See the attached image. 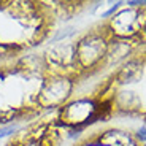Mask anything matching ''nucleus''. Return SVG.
<instances>
[{"mask_svg": "<svg viewBox=\"0 0 146 146\" xmlns=\"http://www.w3.org/2000/svg\"><path fill=\"white\" fill-rule=\"evenodd\" d=\"M18 130H19V124L0 125V138H5V137H10V135H15Z\"/></svg>", "mask_w": 146, "mask_h": 146, "instance_id": "3", "label": "nucleus"}, {"mask_svg": "<svg viewBox=\"0 0 146 146\" xmlns=\"http://www.w3.org/2000/svg\"><path fill=\"white\" fill-rule=\"evenodd\" d=\"M83 2H0V64L24 57L51 36L57 21L72 19Z\"/></svg>", "mask_w": 146, "mask_h": 146, "instance_id": "2", "label": "nucleus"}, {"mask_svg": "<svg viewBox=\"0 0 146 146\" xmlns=\"http://www.w3.org/2000/svg\"><path fill=\"white\" fill-rule=\"evenodd\" d=\"M84 76L73 41L0 64V125L32 121L59 110Z\"/></svg>", "mask_w": 146, "mask_h": 146, "instance_id": "1", "label": "nucleus"}, {"mask_svg": "<svg viewBox=\"0 0 146 146\" xmlns=\"http://www.w3.org/2000/svg\"><path fill=\"white\" fill-rule=\"evenodd\" d=\"M121 5H122V2H117V3L114 5V7H111V8H110V10L106 11V13H103V15H102V18H110V16H114V13H116V11L119 10V7H121Z\"/></svg>", "mask_w": 146, "mask_h": 146, "instance_id": "5", "label": "nucleus"}, {"mask_svg": "<svg viewBox=\"0 0 146 146\" xmlns=\"http://www.w3.org/2000/svg\"><path fill=\"white\" fill-rule=\"evenodd\" d=\"M145 125H146V116H145Z\"/></svg>", "mask_w": 146, "mask_h": 146, "instance_id": "6", "label": "nucleus"}, {"mask_svg": "<svg viewBox=\"0 0 146 146\" xmlns=\"http://www.w3.org/2000/svg\"><path fill=\"white\" fill-rule=\"evenodd\" d=\"M135 140L140 143H146V125H141V127L138 129V130L135 132Z\"/></svg>", "mask_w": 146, "mask_h": 146, "instance_id": "4", "label": "nucleus"}, {"mask_svg": "<svg viewBox=\"0 0 146 146\" xmlns=\"http://www.w3.org/2000/svg\"><path fill=\"white\" fill-rule=\"evenodd\" d=\"M143 146H146V143H145V145H143Z\"/></svg>", "mask_w": 146, "mask_h": 146, "instance_id": "7", "label": "nucleus"}]
</instances>
